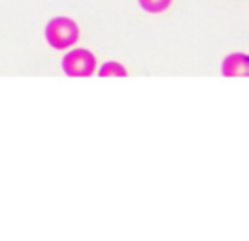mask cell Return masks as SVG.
Masks as SVG:
<instances>
[{
    "mask_svg": "<svg viewBox=\"0 0 249 241\" xmlns=\"http://www.w3.org/2000/svg\"><path fill=\"white\" fill-rule=\"evenodd\" d=\"M46 40L53 49H68L79 40V29L70 17H55L46 25Z\"/></svg>",
    "mask_w": 249,
    "mask_h": 241,
    "instance_id": "obj_1",
    "label": "cell"
},
{
    "mask_svg": "<svg viewBox=\"0 0 249 241\" xmlns=\"http://www.w3.org/2000/svg\"><path fill=\"white\" fill-rule=\"evenodd\" d=\"M96 59L87 49H74L62 59V70L72 77H87L94 74Z\"/></svg>",
    "mask_w": 249,
    "mask_h": 241,
    "instance_id": "obj_2",
    "label": "cell"
},
{
    "mask_svg": "<svg viewBox=\"0 0 249 241\" xmlns=\"http://www.w3.org/2000/svg\"><path fill=\"white\" fill-rule=\"evenodd\" d=\"M249 72V57L246 53H232L223 60V75L240 77L248 75Z\"/></svg>",
    "mask_w": 249,
    "mask_h": 241,
    "instance_id": "obj_3",
    "label": "cell"
},
{
    "mask_svg": "<svg viewBox=\"0 0 249 241\" xmlns=\"http://www.w3.org/2000/svg\"><path fill=\"white\" fill-rule=\"evenodd\" d=\"M138 2L147 14H162L172 4V0H138Z\"/></svg>",
    "mask_w": 249,
    "mask_h": 241,
    "instance_id": "obj_4",
    "label": "cell"
},
{
    "mask_svg": "<svg viewBox=\"0 0 249 241\" xmlns=\"http://www.w3.org/2000/svg\"><path fill=\"white\" fill-rule=\"evenodd\" d=\"M100 75H102V77H111V75H115V77H124V75H126V70H124V66H121L119 62L109 60V62H106V64L100 68Z\"/></svg>",
    "mask_w": 249,
    "mask_h": 241,
    "instance_id": "obj_5",
    "label": "cell"
}]
</instances>
